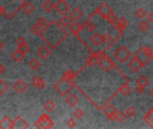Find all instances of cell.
<instances>
[{
    "instance_id": "obj_22",
    "label": "cell",
    "mask_w": 153,
    "mask_h": 129,
    "mask_svg": "<svg viewBox=\"0 0 153 129\" xmlns=\"http://www.w3.org/2000/svg\"><path fill=\"white\" fill-rule=\"evenodd\" d=\"M42 8L45 12L50 13V12L54 8V4H53L51 1H50V0H46V1H44V2L42 3Z\"/></svg>"
},
{
    "instance_id": "obj_25",
    "label": "cell",
    "mask_w": 153,
    "mask_h": 129,
    "mask_svg": "<svg viewBox=\"0 0 153 129\" xmlns=\"http://www.w3.org/2000/svg\"><path fill=\"white\" fill-rule=\"evenodd\" d=\"M118 24H119V28H120L121 32H123L124 31V29L126 28L127 24H128V21L126 20L125 17L122 16V17L118 18Z\"/></svg>"
},
{
    "instance_id": "obj_32",
    "label": "cell",
    "mask_w": 153,
    "mask_h": 129,
    "mask_svg": "<svg viewBox=\"0 0 153 129\" xmlns=\"http://www.w3.org/2000/svg\"><path fill=\"white\" fill-rule=\"evenodd\" d=\"M42 28L39 26V25H37L36 23H34L32 27H31V32L33 33V34H34V35H39L40 36V34H41V32H42Z\"/></svg>"
},
{
    "instance_id": "obj_10",
    "label": "cell",
    "mask_w": 153,
    "mask_h": 129,
    "mask_svg": "<svg viewBox=\"0 0 153 129\" xmlns=\"http://www.w3.org/2000/svg\"><path fill=\"white\" fill-rule=\"evenodd\" d=\"M134 56H135L136 58H138V59H139V61L143 64L144 67L146 66V64H148L152 60V58H151V57H149V56H148L147 55H145V54L141 51V49H140H140L135 53Z\"/></svg>"
},
{
    "instance_id": "obj_4",
    "label": "cell",
    "mask_w": 153,
    "mask_h": 129,
    "mask_svg": "<svg viewBox=\"0 0 153 129\" xmlns=\"http://www.w3.org/2000/svg\"><path fill=\"white\" fill-rule=\"evenodd\" d=\"M34 125L37 128H51L54 125V123L47 114H42L41 117L35 122Z\"/></svg>"
},
{
    "instance_id": "obj_14",
    "label": "cell",
    "mask_w": 153,
    "mask_h": 129,
    "mask_svg": "<svg viewBox=\"0 0 153 129\" xmlns=\"http://www.w3.org/2000/svg\"><path fill=\"white\" fill-rule=\"evenodd\" d=\"M51 54V49H50L48 47L44 46V45L42 46V47H40V48H38V50H37V55H38L42 59H43V60H45Z\"/></svg>"
},
{
    "instance_id": "obj_26",
    "label": "cell",
    "mask_w": 153,
    "mask_h": 129,
    "mask_svg": "<svg viewBox=\"0 0 153 129\" xmlns=\"http://www.w3.org/2000/svg\"><path fill=\"white\" fill-rule=\"evenodd\" d=\"M8 84L4 81V80H0V95H3L8 91Z\"/></svg>"
},
{
    "instance_id": "obj_34",
    "label": "cell",
    "mask_w": 153,
    "mask_h": 129,
    "mask_svg": "<svg viewBox=\"0 0 153 129\" xmlns=\"http://www.w3.org/2000/svg\"><path fill=\"white\" fill-rule=\"evenodd\" d=\"M146 15H147V13H146V11H145L142 7H140V8H138V9L135 11V15H136L138 18H140V19L145 17Z\"/></svg>"
},
{
    "instance_id": "obj_30",
    "label": "cell",
    "mask_w": 153,
    "mask_h": 129,
    "mask_svg": "<svg viewBox=\"0 0 153 129\" xmlns=\"http://www.w3.org/2000/svg\"><path fill=\"white\" fill-rule=\"evenodd\" d=\"M140 49H141V51H142L145 55H147L148 56H149V57L153 58V50H152L149 47L143 46V47H141V48H140Z\"/></svg>"
},
{
    "instance_id": "obj_50",
    "label": "cell",
    "mask_w": 153,
    "mask_h": 129,
    "mask_svg": "<svg viewBox=\"0 0 153 129\" xmlns=\"http://www.w3.org/2000/svg\"><path fill=\"white\" fill-rule=\"evenodd\" d=\"M12 1H17V0H12Z\"/></svg>"
},
{
    "instance_id": "obj_39",
    "label": "cell",
    "mask_w": 153,
    "mask_h": 129,
    "mask_svg": "<svg viewBox=\"0 0 153 129\" xmlns=\"http://www.w3.org/2000/svg\"><path fill=\"white\" fill-rule=\"evenodd\" d=\"M16 43L17 47H20V46H23V45H25V44H27V42H26L25 39V38H23V37H19V38H17V40H16Z\"/></svg>"
},
{
    "instance_id": "obj_28",
    "label": "cell",
    "mask_w": 153,
    "mask_h": 129,
    "mask_svg": "<svg viewBox=\"0 0 153 129\" xmlns=\"http://www.w3.org/2000/svg\"><path fill=\"white\" fill-rule=\"evenodd\" d=\"M138 28H139V30L141 31V32H146V31L149 28V23H148L147 21L142 20V21H140V22L139 23Z\"/></svg>"
},
{
    "instance_id": "obj_44",
    "label": "cell",
    "mask_w": 153,
    "mask_h": 129,
    "mask_svg": "<svg viewBox=\"0 0 153 129\" xmlns=\"http://www.w3.org/2000/svg\"><path fill=\"white\" fill-rule=\"evenodd\" d=\"M144 90H145V87H143V86H140V85H137V86L135 87V89H134L135 92H136V93H138V94H141V93L144 92Z\"/></svg>"
},
{
    "instance_id": "obj_35",
    "label": "cell",
    "mask_w": 153,
    "mask_h": 129,
    "mask_svg": "<svg viewBox=\"0 0 153 129\" xmlns=\"http://www.w3.org/2000/svg\"><path fill=\"white\" fill-rule=\"evenodd\" d=\"M85 23H84V24H85ZM86 29H87V31H88V32H94L96 31V29H97V25H96L94 23L89 22V23H86Z\"/></svg>"
},
{
    "instance_id": "obj_49",
    "label": "cell",
    "mask_w": 153,
    "mask_h": 129,
    "mask_svg": "<svg viewBox=\"0 0 153 129\" xmlns=\"http://www.w3.org/2000/svg\"><path fill=\"white\" fill-rule=\"evenodd\" d=\"M150 95H151V96L153 97V88H152V89L150 90Z\"/></svg>"
},
{
    "instance_id": "obj_11",
    "label": "cell",
    "mask_w": 153,
    "mask_h": 129,
    "mask_svg": "<svg viewBox=\"0 0 153 129\" xmlns=\"http://www.w3.org/2000/svg\"><path fill=\"white\" fill-rule=\"evenodd\" d=\"M83 25H84V23L83 24H80V23H79L76 21H75L74 23H71L70 24H69V26H68V30H69V32H71V33H73L76 37H78L79 36V33L82 31V29H83Z\"/></svg>"
},
{
    "instance_id": "obj_21",
    "label": "cell",
    "mask_w": 153,
    "mask_h": 129,
    "mask_svg": "<svg viewBox=\"0 0 153 129\" xmlns=\"http://www.w3.org/2000/svg\"><path fill=\"white\" fill-rule=\"evenodd\" d=\"M29 66H30V67H31L33 70L36 71V70H38V69L41 67L42 64H41L40 60H38L36 57H34V58H33L32 60H30V62H29Z\"/></svg>"
},
{
    "instance_id": "obj_13",
    "label": "cell",
    "mask_w": 153,
    "mask_h": 129,
    "mask_svg": "<svg viewBox=\"0 0 153 129\" xmlns=\"http://www.w3.org/2000/svg\"><path fill=\"white\" fill-rule=\"evenodd\" d=\"M82 15H83V11L80 10L79 7H74L68 14V16L73 21H78L82 17Z\"/></svg>"
},
{
    "instance_id": "obj_15",
    "label": "cell",
    "mask_w": 153,
    "mask_h": 129,
    "mask_svg": "<svg viewBox=\"0 0 153 129\" xmlns=\"http://www.w3.org/2000/svg\"><path fill=\"white\" fill-rule=\"evenodd\" d=\"M21 9L26 15H30V14H32L34 11V7L31 3H29L27 1H23L22 4H21Z\"/></svg>"
},
{
    "instance_id": "obj_47",
    "label": "cell",
    "mask_w": 153,
    "mask_h": 129,
    "mask_svg": "<svg viewBox=\"0 0 153 129\" xmlns=\"http://www.w3.org/2000/svg\"><path fill=\"white\" fill-rule=\"evenodd\" d=\"M4 14V11H3V7H1V5H0V16H1V15Z\"/></svg>"
},
{
    "instance_id": "obj_6",
    "label": "cell",
    "mask_w": 153,
    "mask_h": 129,
    "mask_svg": "<svg viewBox=\"0 0 153 129\" xmlns=\"http://www.w3.org/2000/svg\"><path fill=\"white\" fill-rule=\"evenodd\" d=\"M97 12L101 16H103V17L105 18V19H107V17H108L111 14L114 13V11L112 10V8H111L107 4H105V3L100 5V7L97 9Z\"/></svg>"
},
{
    "instance_id": "obj_2",
    "label": "cell",
    "mask_w": 153,
    "mask_h": 129,
    "mask_svg": "<svg viewBox=\"0 0 153 129\" xmlns=\"http://www.w3.org/2000/svg\"><path fill=\"white\" fill-rule=\"evenodd\" d=\"M96 54H97V56L98 57V63L97 64H99L100 67L104 71L107 72L114 66V62L110 59V57H108L107 56H105L102 52H98V53H96Z\"/></svg>"
},
{
    "instance_id": "obj_46",
    "label": "cell",
    "mask_w": 153,
    "mask_h": 129,
    "mask_svg": "<svg viewBox=\"0 0 153 129\" xmlns=\"http://www.w3.org/2000/svg\"><path fill=\"white\" fill-rule=\"evenodd\" d=\"M6 72V67L3 64H0V75H3Z\"/></svg>"
},
{
    "instance_id": "obj_8",
    "label": "cell",
    "mask_w": 153,
    "mask_h": 129,
    "mask_svg": "<svg viewBox=\"0 0 153 129\" xmlns=\"http://www.w3.org/2000/svg\"><path fill=\"white\" fill-rule=\"evenodd\" d=\"M13 88H14V90H15L17 93H20V94H21V93L25 92L27 90L28 85H27V84H26L25 81H23L22 79H19V80H17L16 83H14Z\"/></svg>"
},
{
    "instance_id": "obj_48",
    "label": "cell",
    "mask_w": 153,
    "mask_h": 129,
    "mask_svg": "<svg viewBox=\"0 0 153 129\" xmlns=\"http://www.w3.org/2000/svg\"><path fill=\"white\" fill-rule=\"evenodd\" d=\"M4 46H5V45H4V43H3L1 40H0V50H1V49L4 48Z\"/></svg>"
},
{
    "instance_id": "obj_1",
    "label": "cell",
    "mask_w": 153,
    "mask_h": 129,
    "mask_svg": "<svg viewBox=\"0 0 153 129\" xmlns=\"http://www.w3.org/2000/svg\"><path fill=\"white\" fill-rule=\"evenodd\" d=\"M73 78V75L70 73V71H68L64 76L54 85V89L61 95H65L67 94L72 88V80Z\"/></svg>"
},
{
    "instance_id": "obj_42",
    "label": "cell",
    "mask_w": 153,
    "mask_h": 129,
    "mask_svg": "<svg viewBox=\"0 0 153 129\" xmlns=\"http://www.w3.org/2000/svg\"><path fill=\"white\" fill-rule=\"evenodd\" d=\"M67 125L69 127V128H73L76 126V120L74 118H68V121H67Z\"/></svg>"
},
{
    "instance_id": "obj_20",
    "label": "cell",
    "mask_w": 153,
    "mask_h": 129,
    "mask_svg": "<svg viewBox=\"0 0 153 129\" xmlns=\"http://www.w3.org/2000/svg\"><path fill=\"white\" fill-rule=\"evenodd\" d=\"M25 55L22 51H20L18 48L16 49V50L12 53V55H11L12 58H13L14 61H16V62H21V61L25 58Z\"/></svg>"
},
{
    "instance_id": "obj_37",
    "label": "cell",
    "mask_w": 153,
    "mask_h": 129,
    "mask_svg": "<svg viewBox=\"0 0 153 129\" xmlns=\"http://www.w3.org/2000/svg\"><path fill=\"white\" fill-rule=\"evenodd\" d=\"M125 114H126V116L127 117H132V116H134L135 115V113H136V110H135V108L134 107H128L126 109H125Z\"/></svg>"
},
{
    "instance_id": "obj_29",
    "label": "cell",
    "mask_w": 153,
    "mask_h": 129,
    "mask_svg": "<svg viewBox=\"0 0 153 129\" xmlns=\"http://www.w3.org/2000/svg\"><path fill=\"white\" fill-rule=\"evenodd\" d=\"M126 117H127V116H126L125 112H123L122 110H117L115 120H117L118 122H123L126 119Z\"/></svg>"
},
{
    "instance_id": "obj_24",
    "label": "cell",
    "mask_w": 153,
    "mask_h": 129,
    "mask_svg": "<svg viewBox=\"0 0 153 129\" xmlns=\"http://www.w3.org/2000/svg\"><path fill=\"white\" fill-rule=\"evenodd\" d=\"M136 83H137V84H138V85H140V86L146 87V86L149 84V80H148V78H147V77L143 76V75H140V76H139V77L137 78Z\"/></svg>"
},
{
    "instance_id": "obj_40",
    "label": "cell",
    "mask_w": 153,
    "mask_h": 129,
    "mask_svg": "<svg viewBox=\"0 0 153 129\" xmlns=\"http://www.w3.org/2000/svg\"><path fill=\"white\" fill-rule=\"evenodd\" d=\"M18 49H19L20 51H22L25 55H26V54L29 52V50H30V48H29V47H28L27 44H25V45H23V46L18 47Z\"/></svg>"
},
{
    "instance_id": "obj_27",
    "label": "cell",
    "mask_w": 153,
    "mask_h": 129,
    "mask_svg": "<svg viewBox=\"0 0 153 129\" xmlns=\"http://www.w3.org/2000/svg\"><path fill=\"white\" fill-rule=\"evenodd\" d=\"M119 92H120L122 94H123V95L126 96V95H129V94L131 93V87H130L127 84H123V85L120 87Z\"/></svg>"
},
{
    "instance_id": "obj_33",
    "label": "cell",
    "mask_w": 153,
    "mask_h": 129,
    "mask_svg": "<svg viewBox=\"0 0 153 129\" xmlns=\"http://www.w3.org/2000/svg\"><path fill=\"white\" fill-rule=\"evenodd\" d=\"M103 36V41L104 42H105V43H107V44H109V45H111V44H113L114 43V39H113V37L110 35V34H108V33H105L104 35H102Z\"/></svg>"
},
{
    "instance_id": "obj_23",
    "label": "cell",
    "mask_w": 153,
    "mask_h": 129,
    "mask_svg": "<svg viewBox=\"0 0 153 129\" xmlns=\"http://www.w3.org/2000/svg\"><path fill=\"white\" fill-rule=\"evenodd\" d=\"M43 108L47 111V112H51L54 110L55 108V103L51 100H46V102L43 104Z\"/></svg>"
},
{
    "instance_id": "obj_12",
    "label": "cell",
    "mask_w": 153,
    "mask_h": 129,
    "mask_svg": "<svg viewBox=\"0 0 153 129\" xmlns=\"http://www.w3.org/2000/svg\"><path fill=\"white\" fill-rule=\"evenodd\" d=\"M27 127H28V125L20 116H17L16 119L12 122V129L13 128H27Z\"/></svg>"
},
{
    "instance_id": "obj_18",
    "label": "cell",
    "mask_w": 153,
    "mask_h": 129,
    "mask_svg": "<svg viewBox=\"0 0 153 129\" xmlns=\"http://www.w3.org/2000/svg\"><path fill=\"white\" fill-rule=\"evenodd\" d=\"M79 102V98L76 94H70L67 99H66V103L68 104L70 107H75Z\"/></svg>"
},
{
    "instance_id": "obj_7",
    "label": "cell",
    "mask_w": 153,
    "mask_h": 129,
    "mask_svg": "<svg viewBox=\"0 0 153 129\" xmlns=\"http://www.w3.org/2000/svg\"><path fill=\"white\" fill-rule=\"evenodd\" d=\"M116 112H117V109L115 108L114 106H113L111 104H108V105H106L104 108V113L106 115V117H108V119L111 120V121H114L115 120Z\"/></svg>"
},
{
    "instance_id": "obj_16",
    "label": "cell",
    "mask_w": 153,
    "mask_h": 129,
    "mask_svg": "<svg viewBox=\"0 0 153 129\" xmlns=\"http://www.w3.org/2000/svg\"><path fill=\"white\" fill-rule=\"evenodd\" d=\"M90 42L95 45V46H99L102 44L103 42V36L101 34H99L98 32H96L95 34H93L91 37H90Z\"/></svg>"
},
{
    "instance_id": "obj_31",
    "label": "cell",
    "mask_w": 153,
    "mask_h": 129,
    "mask_svg": "<svg viewBox=\"0 0 153 129\" xmlns=\"http://www.w3.org/2000/svg\"><path fill=\"white\" fill-rule=\"evenodd\" d=\"M144 120L148 123V124H150V123H153V108L149 110L144 117Z\"/></svg>"
},
{
    "instance_id": "obj_45",
    "label": "cell",
    "mask_w": 153,
    "mask_h": 129,
    "mask_svg": "<svg viewBox=\"0 0 153 129\" xmlns=\"http://www.w3.org/2000/svg\"><path fill=\"white\" fill-rule=\"evenodd\" d=\"M146 16H147V19H148V21H149V22L153 23V12L149 13L148 15H146Z\"/></svg>"
},
{
    "instance_id": "obj_38",
    "label": "cell",
    "mask_w": 153,
    "mask_h": 129,
    "mask_svg": "<svg viewBox=\"0 0 153 129\" xmlns=\"http://www.w3.org/2000/svg\"><path fill=\"white\" fill-rule=\"evenodd\" d=\"M84 114H85L84 111L82 109H80V108H76L73 112V116H74L75 118H81L84 116Z\"/></svg>"
},
{
    "instance_id": "obj_51",
    "label": "cell",
    "mask_w": 153,
    "mask_h": 129,
    "mask_svg": "<svg viewBox=\"0 0 153 129\" xmlns=\"http://www.w3.org/2000/svg\"><path fill=\"white\" fill-rule=\"evenodd\" d=\"M152 37H153V32H152Z\"/></svg>"
},
{
    "instance_id": "obj_5",
    "label": "cell",
    "mask_w": 153,
    "mask_h": 129,
    "mask_svg": "<svg viewBox=\"0 0 153 129\" xmlns=\"http://www.w3.org/2000/svg\"><path fill=\"white\" fill-rule=\"evenodd\" d=\"M54 8L59 15H65L68 11L69 6L65 0H59V1L54 5Z\"/></svg>"
},
{
    "instance_id": "obj_3",
    "label": "cell",
    "mask_w": 153,
    "mask_h": 129,
    "mask_svg": "<svg viewBox=\"0 0 153 129\" xmlns=\"http://www.w3.org/2000/svg\"><path fill=\"white\" fill-rule=\"evenodd\" d=\"M114 56L120 63H124L130 58L131 52L125 46H121L114 51Z\"/></svg>"
},
{
    "instance_id": "obj_36",
    "label": "cell",
    "mask_w": 153,
    "mask_h": 129,
    "mask_svg": "<svg viewBox=\"0 0 153 129\" xmlns=\"http://www.w3.org/2000/svg\"><path fill=\"white\" fill-rule=\"evenodd\" d=\"M35 23H36L37 25H39L42 29L45 28V27L47 26V24H48V23H47L46 19H45V18H43V17H40V18L37 20V22H36Z\"/></svg>"
},
{
    "instance_id": "obj_41",
    "label": "cell",
    "mask_w": 153,
    "mask_h": 129,
    "mask_svg": "<svg viewBox=\"0 0 153 129\" xmlns=\"http://www.w3.org/2000/svg\"><path fill=\"white\" fill-rule=\"evenodd\" d=\"M45 86H46V83H45V81H44L42 78H41L36 87H37L39 90H42V89H44V88H45Z\"/></svg>"
},
{
    "instance_id": "obj_17",
    "label": "cell",
    "mask_w": 153,
    "mask_h": 129,
    "mask_svg": "<svg viewBox=\"0 0 153 129\" xmlns=\"http://www.w3.org/2000/svg\"><path fill=\"white\" fill-rule=\"evenodd\" d=\"M12 122L13 121L7 116H5L2 120H0V128H2V129L10 128V129H12Z\"/></svg>"
},
{
    "instance_id": "obj_43",
    "label": "cell",
    "mask_w": 153,
    "mask_h": 129,
    "mask_svg": "<svg viewBox=\"0 0 153 129\" xmlns=\"http://www.w3.org/2000/svg\"><path fill=\"white\" fill-rule=\"evenodd\" d=\"M40 79H41V77H40L39 75H34V76H33V77H32L31 82H32V84L36 87V86H37V84H38V83H39V81H40Z\"/></svg>"
},
{
    "instance_id": "obj_9",
    "label": "cell",
    "mask_w": 153,
    "mask_h": 129,
    "mask_svg": "<svg viewBox=\"0 0 153 129\" xmlns=\"http://www.w3.org/2000/svg\"><path fill=\"white\" fill-rule=\"evenodd\" d=\"M128 67H129V68H130L132 72L137 73V72H138L141 67H143L144 66L139 61L138 58H136L135 56H133V58L128 63Z\"/></svg>"
},
{
    "instance_id": "obj_19",
    "label": "cell",
    "mask_w": 153,
    "mask_h": 129,
    "mask_svg": "<svg viewBox=\"0 0 153 129\" xmlns=\"http://www.w3.org/2000/svg\"><path fill=\"white\" fill-rule=\"evenodd\" d=\"M59 24H60L63 28H67V27H68L69 24L72 23V20H71V18H70L68 15H66V14H65V15H62V17L59 19Z\"/></svg>"
}]
</instances>
